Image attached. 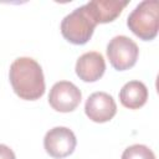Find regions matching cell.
<instances>
[{
	"label": "cell",
	"instance_id": "6",
	"mask_svg": "<svg viewBox=\"0 0 159 159\" xmlns=\"http://www.w3.org/2000/svg\"><path fill=\"white\" fill-rule=\"evenodd\" d=\"M82 99L81 89L70 81L56 82L48 93L50 106L61 113H68L75 111Z\"/></svg>",
	"mask_w": 159,
	"mask_h": 159
},
{
	"label": "cell",
	"instance_id": "8",
	"mask_svg": "<svg viewBox=\"0 0 159 159\" xmlns=\"http://www.w3.org/2000/svg\"><path fill=\"white\" fill-rule=\"evenodd\" d=\"M76 75L83 82H96L106 72V61L101 52L89 51L81 55L76 62Z\"/></svg>",
	"mask_w": 159,
	"mask_h": 159
},
{
	"label": "cell",
	"instance_id": "2",
	"mask_svg": "<svg viewBox=\"0 0 159 159\" xmlns=\"http://www.w3.org/2000/svg\"><path fill=\"white\" fill-rule=\"evenodd\" d=\"M127 26L144 41L157 37L159 30V2L158 0H144L139 2L128 15Z\"/></svg>",
	"mask_w": 159,
	"mask_h": 159
},
{
	"label": "cell",
	"instance_id": "11",
	"mask_svg": "<svg viewBox=\"0 0 159 159\" xmlns=\"http://www.w3.org/2000/svg\"><path fill=\"white\" fill-rule=\"evenodd\" d=\"M120 159H155V154L144 144H133L124 149Z\"/></svg>",
	"mask_w": 159,
	"mask_h": 159
},
{
	"label": "cell",
	"instance_id": "9",
	"mask_svg": "<svg viewBox=\"0 0 159 159\" xmlns=\"http://www.w3.org/2000/svg\"><path fill=\"white\" fill-rule=\"evenodd\" d=\"M128 4V0H92L84 4V6L91 17L98 25L114 21Z\"/></svg>",
	"mask_w": 159,
	"mask_h": 159
},
{
	"label": "cell",
	"instance_id": "10",
	"mask_svg": "<svg viewBox=\"0 0 159 159\" xmlns=\"http://www.w3.org/2000/svg\"><path fill=\"white\" fill-rule=\"evenodd\" d=\"M148 88L140 81H129L119 91L120 103L129 109H139L147 103Z\"/></svg>",
	"mask_w": 159,
	"mask_h": 159
},
{
	"label": "cell",
	"instance_id": "1",
	"mask_svg": "<svg viewBox=\"0 0 159 159\" xmlns=\"http://www.w3.org/2000/svg\"><path fill=\"white\" fill-rule=\"evenodd\" d=\"M9 80L14 92L25 101H36L45 93V77L40 63L31 57H17L10 66Z\"/></svg>",
	"mask_w": 159,
	"mask_h": 159
},
{
	"label": "cell",
	"instance_id": "3",
	"mask_svg": "<svg viewBox=\"0 0 159 159\" xmlns=\"http://www.w3.org/2000/svg\"><path fill=\"white\" fill-rule=\"evenodd\" d=\"M97 24L88 14L84 5L75 9L61 21L62 36L73 45L87 43L96 29Z\"/></svg>",
	"mask_w": 159,
	"mask_h": 159
},
{
	"label": "cell",
	"instance_id": "4",
	"mask_svg": "<svg viewBox=\"0 0 159 159\" xmlns=\"http://www.w3.org/2000/svg\"><path fill=\"white\" fill-rule=\"evenodd\" d=\"M107 57L112 67L117 71H125L132 68L138 60V45L128 36L118 35L109 40L107 45Z\"/></svg>",
	"mask_w": 159,
	"mask_h": 159
},
{
	"label": "cell",
	"instance_id": "5",
	"mask_svg": "<svg viewBox=\"0 0 159 159\" xmlns=\"http://www.w3.org/2000/svg\"><path fill=\"white\" fill-rule=\"evenodd\" d=\"M76 145V135L67 127H55L50 129L43 138V148L46 153L55 159H62L71 155L75 152Z\"/></svg>",
	"mask_w": 159,
	"mask_h": 159
},
{
	"label": "cell",
	"instance_id": "7",
	"mask_svg": "<svg viewBox=\"0 0 159 159\" xmlns=\"http://www.w3.org/2000/svg\"><path fill=\"white\" fill-rule=\"evenodd\" d=\"M86 116L96 123L109 122L117 113V104L114 98L107 92L92 93L84 104Z\"/></svg>",
	"mask_w": 159,
	"mask_h": 159
},
{
	"label": "cell",
	"instance_id": "12",
	"mask_svg": "<svg viewBox=\"0 0 159 159\" xmlns=\"http://www.w3.org/2000/svg\"><path fill=\"white\" fill-rule=\"evenodd\" d=\"M0 159H16V155L10 147L0 144Z\"/></svg>",
	"mask_w": 159,
	"mask_h": 159
}]
</instances>
